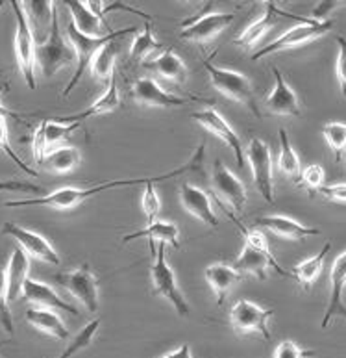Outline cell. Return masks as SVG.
<instances>
[{
	"label": "cell",
	"mask_w": 346,
	"mask_h": 358,
	"mask_svg": "<svg viewBox=\"0 0 346 358\" xmlns=\"http://www.w3.org/2000/svg\"><path fill=\"white\" fill-rule=\"evenodd\" d=\"M137 28L135 27H130V28H121V30H112V32L104 36V38H89V36H84L82 32L76 30V27L73 24V21L67 24V36H69V41L70 45L75 47V52H76V69H75V75L73 78L69 80V84L65 86L63 93L61 96H69L70 91L75 90L78 86V82L82 80V76H84V71L87 69L93 62V58L96 56V52L100 50L104 45L112 43V41H117V39L124 38L126 34L130 32H135Z\"/></svg>",
	"instance_id": "obj_3"
},
{
	"label": "cell",
	"mask_w": 346,
	"mask_h": 358,
	"mask_svg": "<svg viewBox=\"0 0 346 358\" xmlns=\"http://www.w3.org/2000/svg\"><path fill=\"white\" fill-rule=\"evenodd\" d=\"M336 8H339L337 2H319V4L313 8V11H311V21H317V22L330 21L328 17H330V13L336 10Z\"/></svg>",
	"instance_id": "obj_47"
},
{
	"label": "cell",
	"mask_w": 346,
	"mask_h": 358,
	"mask_svg": "<svg viewBox=\"0 0 346 358\" xmlns=\"http://www.w3.org/2000/svg\"><path fill=\"white\" fill-rule=\"evenodd\" d=\"M75 47L70 45V41H65V38L61 36L58 11H54L52 27L48 30L47 39L36 48V64L39 65L41 75L50 78V76L56 75L59 69H63V67L75 64Z\"/></svg>",
	"instance_id": "obj_5"
},
{
	"label": "cell",
	"mask_w": 346,
	"mask_h": 358,
	"mask_svg": "<svg viewBox=\"0 0 346 358\" xmlns=\"http://www.w3.org/2000/svg\"><path fill=\"white\" fill-rule=\"evenodd\" d=\"M67 8L70 10L73 24H75L78 32H82L84 36H89V38H104V36H107V34H102V24L104 22L89 10V6L86 2H75L73 0V2H67Z\"/></svg>",
	"instance_id": "obj_31"
},
{
	"label": "cell",
	"mask_w": 346,
	"mask_h": 358,
	"mask_svg": "<svg viewBox=\"0 0 346 358\" xmlns=\"http://www.w3.org/2000/svg\"><path fill=\"white\" fill-rule=\"evenodd\" d=\"M56 282L61 284V288L80 301L91 314L98 312V278L89 269V264H84L75 271L59 273L56 275Z\"/></svg>",
	"instance_id": "obj_11"
},
{
	"label": "cell",
	"mask_w": 346,
	"mask_h": 358,
	"mask_svg": "<svg viewBox=\"0 0 346 358\" xmlns=\"http://www.w3.org/2000/svg\"><path fill=\"white\" fill-rule=\"evenodd\" d=\"M324 178L326 173L324 169H322V166H319V164H311V166H308L302 173H300V178L296 180V184L308 187L309 193H317L320 187L324 186Z\"/></svg>",
	"instance_id": "obj_41"
},
{
	"label": "cell",
	"mask_w": 346,
	"mask_h": 358,
	"mask_svg": "<svg viewBox=\"0 0 346 358\" xmlns=\"http://www.w3.org/2000/svg\"><path fill=\"white\" fill-rule=\"evenodd\" d=\"M2 8H4V2H2V0H0V10H2Z\"/></svg>",
	"instance_id": "obj_50"
},
{
	"label": "cell",
	"mask_w": 346,
	"mask_h": 358,
	"mask_svg": "<svg viewBox=\"0 0 346 358\" xmlns=\"http://www.w3.org/2000/svg\"><path fill=\"white\" fill-rule=\"evenodd\" d=\"M322 136H324L326 143L330 145V149L336 155V162L343 158V152L346 150V123L339 121H331L322 127Z\"/></svg>",
	"instance_id": "obj_36"
},
{
	"label": "cell",
	"mask_w": 346,
	"mask_h": 358,
	"mask_svg": "<svg viewBox=\"0 0 346 358\" xmlns=\"http://www.w3.org/2000/svg\"><path fill=\"white\" fill-rule=\"evenodd\" d=\"M132 96L137 104L150 108H178L186 106L187 102H189L187 96L172 95V93L165 91L150 76H141V78L133 82Z\"/></svg>",
	"instance_id": "obj_17"
},
{
	"label": "cell",
	"mask_w": 346,
	"mask_h": 358,
	"mask_svg": "<svg viewBox=\"0 0 346 358\" xmlns=\"http://www.w3.org/2000/svg\"><path fill=\"white\" fill-rule=\"evenodd\" d=\"M204 277L208 280L209 288L213 289L215 297H217V305L223 306L228 292L234 288V284L239 282L243 275L234 266H228V264H211V266L206 268Z\"/></svg>",
	"instance_id": "obj_25"
},
{
	"label": "cell",
	"mask_w": 346,
	"mask_h": 358,
	"mask_svg": "<svg viewBox=\"0 0 346 358\" xmlns=\"http://www.w3.org/2000/svg\"><path fill=\"white\" fill-rule=\"evenodd\" d=\"M330 299H328L324 317L320 321V329H328V325L336 317H345L346 320V305L345 301H343V294H345L346 288V251L341 252L333 260L330 273Z\"/></svg>",
	"instance_id": "obj_19"
},
{
	"label": "cell",
	"mask_w": 346,
	"mask_h": 358,
	"mask_svg": "<svg viewBox=\"0 0 346 358\" xmlns=\"http://www.w3.org/2000/svg\"><path fill=\"white\" fill-rule=\"evenodd\" d=\"M0 113H4L6 117H8V115H10V117H15V119H19V115H17L15 112H11V110H8V108H4V106H2V102H0Z\"/></svg>",
	"instance_id": "obj_49"
},
{
	"label": "cell",
	"mask_w": 346,
	"mask_h": 358,
	"mask_svg": "<svg viewBox=\"0 0 346 358\" xmlns=\"http://www.w3.org/2000/svg\"><path fill=\"white\" fill-rule=\"evenodd\" d=\"M331 28H333V21H326V22H317V21H311V19H303L300 24L293 27L291 30L280 36L278 39H274L272 43H269L266 47H263L261 50H257L252 59L257 62V59L265 58L269 54H274V52H282V50H291V48H299L302 45H308L315 39L322 38L326 34L330 32Z\"/></svg>",
	"instance_id": "obj_9"
},
{
	"label": "cell",
	"mask_w": 346,
	"mask_h": 358,
	"mask_svg": "<svg viewBox=\"0 0 346 358\" xmlns=\"http://www.w3.org/2000/svg\"><path fill=\"white\" fill-rule=\"evenodd\" d=\"M180 203L186 208V212H189L198 221H202L204 224H208L211 229L218 227V217L215 214L213 206H211L209 195L204 189L193 186V184H181Z\"/></svg>",
	"instance_id": "obj_20"
},
{
	"label": "cell",
	"mask_w": 346,
	"mask_h": 358,
	"mask_svg": "<svg viewBox=\"0 0 346 358\" xmlns=\"http://www.w3.org/2000/svg\"><path fill=\"white\" fill-rule=\"evenodd\" d=\"M278 136H280V156H278V167H280V171H282L285 177L294 178V182H296L300 178V173H302L299 155H296L293 147H291L287 130L280 129L278 130Z\"/></svg>",
	"instance_id": "obj_34"
},
{
	"label": "cell",
	"mask_w": 346,
	"mask_h": 358,
	"mask_svg": "<svg viewBox=\"0 0 346 358\" xmlns=\"http://www.w3.org/2000/svg\"><path fill=\"white\" fill-rule=\"evenodd\" d=\"M234 22V13H208L198 19H187L181 22L180 39L191 43H208L213 38L220 36Z\"/></svg>",
	"instance_id": "obj_13"
},
{
	"label": "cell",
	"mask_w": 346,
	"mask_h": 358,
	"mask_svg": "<svg viewBox=\"0 0 346 358\" xmlns=\"http://www.w3.org/2000/svg\"><path fill=\"white\" fill-rule=\"evenodd\" d=\"M150 277H152V286H154L152 294L165 297L172 305V308L178 312L180 317H187V315L191 314V306L187 303L186 295L180 289V286H178L174 271L167 264L165 243L158 245V251L154 255V264L150 268Z\"/></svg>",
	"instance_id": "obj_6"
},
{
	"label": "cell",
	"mask_w": 346,
	"mask_h": 358,
	"mask_svg": "<svg viewBox=\"0 0 346 358\" xmlns=\"http://www.w3.org/2000/svg\"><path fill=\"white\" fill-rule=\"evenodd\" d=\"M220 208L228 214V217L237 224V229L241 230V234L245 238V245L241 249L239 257L234 262V268L241 273V275H254L260 280H265L266 278V269H276L278 275H283L287 277L291 275V271H285V269L276 262V258L271 255V249H269V241H266L265 234L257 229H246L245 224L241 223L237 217H235L232 212H230L226 206H220Z\"/></svg>",
	"instance_id": "obj_2"
},
{
	"label": "cell",
	"mask_w": 346,
	"mask_h": 358,
	"mask_svg": "<svg viewBox=\"0 0 346 358\" xmlns=\"http://www.w3.org/2000/svg\"><path fill=\"white\" fill-rule=\"evenodd\" d=\"M278 15H283L282 10H278L276 4H272V2H266L265 4V13L256 19V21L252 22L250 27L246 28L245 32L239 34V38L234 39L235 47L241 48H250L260 41L263 36H265L269 30H271L278 21Z\"/></svg>",
	"instance_id": "obj_28"
},
{
	"label": "cell",
	"mask_w": 346,
	"mask_h": 358,
	"mask_svg": "<svg viewBox=\"0 0 346 358\" xmlns=\"http://www.w3.org/2000/svg\"><path fill=\"white\" fill-rule=\"evenodd\" d=\"M30 257L22 251L21 247L13 251L10 262H8V269H6V278H8V299L17 301L22 297V288L30 277Z\"/></svg>",
	"instance_id": "obj_27"
},
{
	"label": "cell",
	"mask_w": 346,
	"mask_h": 358,
	"mask_svg": "<svg viewBox=\"0 0 346 358\" xmlns=\"http://www.w3.org/2000/svg\"><path fill=\"white\" fill-rule=\"evenodd\" d=\"M161 358H193L191 348H189V343H183V345H180L176 351L167 353L165 357H161Z\"/></svg>",
	"instance_id": "obj_48"
},
{
	"label": "cell",
	"mask_w": 346,
	"mask_h": 358,
	"mask_svg": "<svg viewBox=\"0 0 346 358\" xmlns=\"http://www.w3.org/2000/svg\"><path fill=\"white\" fill-rule=\"evenodd\" d=\"M272 308H261L260 305L248 299L237 301L230 312V325L237 336H250L260 334L263 340H271L269 321L272 320Z\"/></svg>",
	"instance_id": "obj_8"
},
{
	"label": "cell",
	"mask_w": 346,
	"mask_h": 358,
	"mask_svg": "<svg viewBox=\"0 0 346 358\" xmlns=\"http://www.w3.org/2000/svg\"><path fill=\"white\" fill-rule=\"evenodd\" d=\"M27 321L33 329L45 332L48 336L56 338V340H67L69 338V329L63 323V320L59 317L56 310L50 308H28L27 310Z\"/></svg>",
	"instance_id": "obj_29"
},
{
	"label": "cell",
	"mask_w": 346,
	"mask_h": 358,
	"mask_svg": "<svg viewBox=\"0 0 346 358\" xmlns=\"http://www.w3.org/2000/svg\"><path fill=\"white\" fill-rule=\"evenodd\" d=\"M98 325H100V317L98 320H93L89 321L80 332H78V336L73 340V342L65 348V351L59 355L58 358H70L75 357L76 353H80L82 349H86L91 342H93V338H95L96 331H98Z\"/></svg>",
	"instance_id": "obj_38"
},
{
	"label": "cell",
	"mask_w": 346,
	"mask_h": 358,
	"mask_svg": "<svg viewBox=\"0 0 346 358\" xmlns=\"http://www.w3.org/2000/svg\"><path fill=\"white\" fill-rule=\"evenodd\" d=\"M0 327L10 336H13V317L10 312V299H8V278L6 269L0 268Z\"/></svg>",
	"instance_id": "obj_40"
},
{
	"label": "cell",
	"mask_w": 346,
	"mask_h": 358,
	"mask_svg": "<svg viewBox=\"0 0 346 358\" xmlns=\"http://www.w3.org/2000/svg\"><path fill=\"white\" fill-rule=\"evenodd\" d=\"M27 11L28 19L36 17V28L39 30H47V27H52V17L56 11V4L52 2H30V4H22Z\"/></svg>",
	"instance_id": "obj_39"
},
{
	"label": "cell",
	"mask_w": 346,
	"mask_h": 358,
	"mask_svg": "<svg viewBox=\"0 0 346 358\" xmlns=\"http://www.w3.org/2000/svg\"><path fill=\"white\" fill-rule=\"evenodd\" d=\"M160 48H161V43L154 39L152 24H150V22H144L143 32L135 36L132 47H130V58H132L133 62H143L150 52L160 50Z\"/></svg>",
	"instance_id": "obj_35"
},
{
	"label": "cell",
	"mask_w": 346,
	"mask_h": 358,
	"mask_svg": "<svg viewBox=\"0 0 346 358\" xmlns=\"http://www.w3.org/2000/svg\"><path fill=\"white\" fill-rule=\"evenodd\" d=\"M82 155L80 150L76 147H56L52 152H48L45 156V160L41 166H45V169L50 173H56V175H65V173H70L73 169L80 166Z\"/></svg>",
	"instance_id": "obj_32"
},
{
	"label": "cell",
	"mask_w": 346,
	"mask_h": 358,
	"mask_svg": "<svg viewBox=\"0 0 346 358\" xmlns=\"http://www.w3.org/2000/svg\"><path fill=\"white\" fill-rule=\"evenodd\" d=\"M139 238H149L154 255L156 241H158V243H165V245L174 247V249L180 247V230H178V227H176L174 223H169V221H154V223H149L146 229L124 236L123 243H130V241L139 240Z\"/></svg>",
	"instance_id": "obj_23"
},
{
	"label": "cell",
	"mask_w": 346,
	"mask_h": 358,
	"mask_svg": "<svg viewBox=\"0 0 346 358\" xmlns=\"http://www.w3.org/2000/svg\"><path fill=\"white\" fill-rule=\"evenodd\" d=\"M119 47L117 41H112V43L104 45V47L96 52V56L91 62L89 69L91 75L95 76L98 82H110L113 78V71H115V62H117L119 56Z\"/></svg>",
	"instance_id": "obj_33"
},
{
	"label": "cell",
	"mask_w": 346,
	"mask_h": 358,
	"mask_svg": "<svg viewBox=\"0 0 346 358\" xmlns=\"http://www.w3.org/2000/svg\"><path fill=\"white\" fill-rule=\"evenodd\" d=\"M256 224L261 229L271 230L272 234L278 236V238H283V240L289 241H300L309 238V236H320L319 229L299 223V221L291 220L287 215H263L256 221Z\"/></svg>",
	"instance_id": "obj_22"
},
{
	"label": "cell",
	"mask_w": 346,
	"mask_h": 358,
	"mask_svg": "<svg viewBox=\"0 0 346 358\" xmlns=\"http://www.w3.org/2000/svg\"><path fill=\"white\" fill-rule=\"evenodd\" d=\"M160 197L154 189V184H146L143 189V199H141V208H143V214L146 215V221L149 223H154L156 215L160 212Z\"/></svg>",
	"instance_id": "obj_42"
},
{
	"label": "cell",
	"mask_w": 346,
	"mask_h": 358,
	"mask_svg": "<svg viewBox=\"0 0 346 358\" xmlns=\"http://www.w3.org/2000/svg\"><path fill=\"white\" fill-rule=\"evenodd\" d=\"M319 195H322L328 201L346 204V184H331V186H322L319 189Z\"/></svg>",
	"instance_id": "obj_46"
},
{
	"label": "cell",
	"mask_w": 346,
	"mask_h": 358,
	"mask_svg": "<svg viewBox=\"0 0 346 358\" xmlns=\"http://www.w3.org/2000/svg\"><path fill=\"white\" fill-rule=\"evenodd\" d=\"M19 192V193H43V187L27 180H0V193Z\"/></svg>",
	"instance_id": "obj_45"
},
{
	"label": "cell",
	"mask_w": 346,
	"mask_h": 358,
	"mask_svg": "<svg viewBox=\"0 0 346 358\" xmlns=\"http://www.w3.org/2000/svg\"><path fill=\"white\" fill-rule=\"evenodd\" d=\"M204 69L208 71L209 80H211V84H213L218 93H223L230 101H235L246 106L256 117L261 119V110L257 108L254 87H252V82L248 76H245L243 73H237V71L217 67V65L211 64V58L204 59Z\"/></svg>",
	"instance_id": "obj_4"
},
{
	"label": "cell",
	"mask_w": 346,
	"mask_h": 358,
	"mask_svg": "<svg viewBox=\"0 0 346 358\" xmlns=\"http://www.w3.org/2000/svg\"><path fill=\"white\" fill-rule=\"evenodd\" d=\"M272 75H274V90L265 99V106L269 113H272V115L300 117L302 115V108H300L299 95L285 82L282 71L278 69V67H272Z\"/></svg>",
	"instance_id": "obj_18"
},
{
	"label": "cell",
	"mask_w": 346,
	"mask_h": 358,
	"mask_svg": "<svg viewBox=\"0 0 346 358\" xmlns=\"http://www.w3.org/2000/svg\"><path fill=\"white\" fill-rule=\"evenodd\" d=\"M0 150H2V152H4V155L8 156V158H10V160L13 162L19 169H21V171L27 173V175H30V177H38L39 175L36 169L27 166V162H22L21 156L17 155L15 150H13V147H11L10 132H8V121H6L4 113H0Z\"/></svg>",
	"instance_id": "obj_37"
},
{
	"label": "cell",
	"mask_w": 346,
	"mask_h": 358,
	"mask_svg": "<svg viewBox=\"0 0 346 358\" xmlns=\"http://www.w3.org/2000/svg\"><path fill=\"white\" fill-rule=\"evenodd\" d=\"M245 156L250 164L252 177L257 192L266 203H274V175H272L271 147L260 138H252L245 150Z\"/></svg>",
	"instance_id": "obj_10"
},
{
	"label": "cell",
	"mask_w": 346,
	"mask_h": 358,
	"mask_svg": "<svg viewBox=\"0 0 346 358\" xmlns=\"http://www.w3.org/2000/svg\"><path fill=\"white\" fill-rule=\"evenodd\" d=\"M143 67L149 69L150 73L165 78V80L176 82V84H181L187 78V75H189L183 59L171 48L163 50V54H160L158 58L150 59V62H143Z\"/></svg>",
	"instance_id": "obj_24"
},
{
	"label": "cell",
	"mask_w": 346,
	"mask_h": 358,
	"mask_svg": "<svg viewBox=\"0 0 346 358\" xmlns=\"http://www.w3.org/2000/svg\"><path fill=\"white\" fill-rule=\"evenodd\" d=\"M119 108V90H117V82L115 78L107 82V87L104 91V95L100 99H96L93 104H91L87 110L80 113H75V115H67V117H56L58 123L63 124H75L82 123L89 117H95V115H102V113H112Z\"/></svg>",
	"instance_id": "obj_26"
},
{
	"label": "cell",
	"mask_w": 346,
	"mask_h": 358,
	"mask_svg": "<svg viewBox=\"0 0 346 358\" xmlns=\"http://www.w3.org/2000/svg\"><path fill=\"white\" fill-rule=\"evenodd\" d=\"M80 127V123L75 124H63L58 123L56 119H45L36 130L32 141V150H33V160L36 164H43L45 156L48 152H52L54 147L59 143H63L69 139V136Z\"/></svg>",
	"instance_id": "obj_16"
},
{
	"label": "cell",
	"mask_w": 346,
	"mask_h": 358,
	"mask_svg": "<svg viewBox=\"0 0 346 358\" xmlns=\"http://www.w3.org/2000/svg\"><path fill=\"white\" fill-rule=\"evenodd\" d=\"M11 8L15 11L17 32H15V58L22 78L27 82L30 90L38 87L36 82V39H33V30L28 19L27 11L19 2H11Z\"/></svg>",
	"instance_id": "obj_7"
},
{
	"label": "cell",
	"mask_w": 346,
	"mask_h": 358,
	"mask_svg": "<svg viewBox=\"0 0 346 358\" xmlns=\"http://www.w3.org/2000/svg\"><path fill=\"white\" fill-rule=\"evenodd\" d=\"M22 299L30 303V305H36L39 308H50V310H63L69 312L73 315H78V308L73 306L70 303H67L65 299H61L54 288H50L48 284L39 282L36 278H28L24 288H22Z\"/></svg>",
	"instance_id": "obj_21"
},
{
	"label": "cell",
	"mask_w": 346,
	"mask_h": 358,
	"mask_svg": "<svg viewBox=\"0 0 346 358\" xmlns=\"http://www.w3.org/2000/svg\"><path fill=\"white\" fill-rule=\"evenodd\" d=\"M191 119H195L197 123L202 124L204 129H208L209 132L217 136L218 139H223L224 143L234 150L237 166H245V149H243L241 138L237 136V132L230 127L228 121H226L215 108H206L202 112H193Z\"/></svg>",
	"instance_id": "obj_15"
},
{
	"label": "cell",
	"mask_w": 346,
	"mask_h": 358,
	"mask_svg": "<svg viewBox=\"0 0 346 358\" xmlns=\"http://www.w3.org/2000/svg\"><path fill=\"white\" fill-rule=\"evenodd\" d=\"M206 143H200L197 147V150L193 152V156L189 158L187 164H183L181 167L174 169L171 173H165V175H160V177H143V178H128V180H110L104 182V184H96V186H91L87 189H80V187H61L58 192L48 193L43 197H33V199H19V201H6V208H21V206H48V208L54 210H70L78 206L80 203H84L86 199L93 197V195H98V193L106 192V189H112V187H126V186H146V184H156V182L169 180V178H176L180 175H186V173L191 171H200L204 166V155H206Z\"/></svg>",
	"instance_id": "obj_1"
},
{
	"label": "cell",
	"mask_w": 346,
	"mask_h": 358,
	"mask_svg": "<svg viewBox=\"0 0 346 358\" xmlns=\"http://www.w3.org/2000/svg\"><path fill=\"white\" fill-rule=\"evenodd\" d=\"M313 355V349H302L299 343L291 342V340L280 342L274 349V358H309Z\"/></svg>",
	"instance_id": "obj_43"
},
{
	"label": "cell",
	"mask_w": 346,
	"mask_h": 358,
	"mask_svg": "<svg viewBox=\"0 0 346 358\" xmlns=\"http://www.w3.org/2000/svg\"><path fill=\"white\" fill-rule=\"evenodd\" d=\"M337 45H339V54H337V80L341 86L343 95L346 96V38L345 36H337Z\"/></svg>",
	"instance_id": "obj_44"
},
{
	"label": "cell",
	"mask_w": 346,
	"mask_h": 358,
	"mask_svg": "<svg viewBox=\"0 0 346 358\" xmlns=\"http://www.w3.org/2000/svg\"><path fill=\"white\" fill-rule=\"evenodd\" d=\"M330 249H331V243L328 241V243H324V247L320 249V252H317V255L311 258H306L303 262H300L299 266H294V268L291 269V277L296 278L300 286H302L306 292L313 286L315 280H317L320 273H322L326 255L330 252Z\"/></svg>",
	"instance_id": "obj_30"
},
{
	"label": "cell",
	"mask_w": 346,
	"mask_h": 358,
	"mask_svg": "<svg viewBox=\"0 0 346 358\" xmlns=\"http://www.w3.org/2000/svg\"><path fill=\"white\" fill-rule=\"evenodd\" d=\"M211 187H213L215 197H217L218 206L235 210L237 214L243 212L246 204V187L243 182L224 166L223 160H217L213 166V177H211Z\"/></svg>",
	"instance_id": "obj_12"
},
{
	"label": "cell",
	"mask_w": 346,
	"mask_h": 358,
	"mask_svg": "<svg viewBox=\"0 0 346 358\" xmlns=\"http://www.w3.org/2000/svg\"><path fill=\"white\" fill-rule=\"evenodd\" d=\"M2 234L11 236L21 245V249L27 252L28 257L38 258L41 262L52 264V266H59V257L56 249L48 243V240H45L43 236L38 234V232L24 229L21 224L4 223Z\"/></svg>",
	"instance_id": "obj_14"
}]
</instances>
